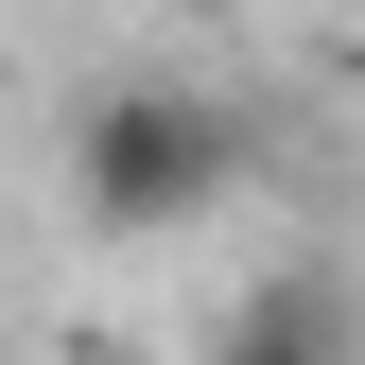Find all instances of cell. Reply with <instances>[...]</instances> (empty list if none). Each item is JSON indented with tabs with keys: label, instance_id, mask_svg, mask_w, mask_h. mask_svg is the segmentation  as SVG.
Masks as SVG:
<instances>
[{
	"label": "cell",
	"instance_id": "cell-1",
	"mask_svg": "<svg viewBox=\"0 0 365 365\" xmlns=\"http://www.w3.org/2000/svg\"><path fill=\"white\" fill-rule=\"evenodd\" d=\"M226 192H244V122H226V87L192 70H122V87H87V122H70V209L87 226H209Z\"/></svg>",
	"mask_w": 365,
	"mask_h": 365
}]
</instances>
